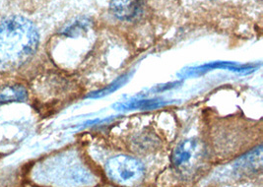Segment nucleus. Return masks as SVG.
I'll return each instance as SVG.
<instances>
[{"label":"nucleus","mask_w":263,"mask_h":187,"mask_svg":"<svg viewBox=\"0 0 263 187\" xmlns=\"http://www.w3.org/2000/svg\"><path fill=\"white\" fill-rule=\"evenodd\" d=\"M40 34L36 26L22 16L0 18V73L22 68L36 54Z\"/></svg>","instance_id":"obj_1"},{"label":"nucleus","mask_w":263,"mask_h":187,"mask_svg":"<svg viewBox=\"0 0 263 187\" xmlns=\"http://www.w3.org/2000/svg\"><path fill=\"white\" fill-rule=\"evenodd\" d=\"M106 172L115 183L125 187L139 185L145 176L143 164L139 160L125 155L110 158L106 164Z\"/></svg>","instance_id":"obj_2"},{"label":"nucleus","mask_w":263,"mask_h":187,"mask_svg":"<svg viewBox=\"0 0 263 187\" xmlns=\"http://www.w3.org/2000/svg\"><path fill=\"white\" fill-rule=\"evenodd\" d=\"M144 8V0H112L110 10L120 20L129 21L138 17Z\"/></svg>","instance_id":"obj_3"},{"label":"nucleus","mask_w":263,"mask_h":187,"mask_svg":"<svg viewBox=\"0 0 263 187\" xmlns=\"http://www.w3.org/2000/svg\"><path fill=\"white\" fill-rule=\"evenodd\" d=\"M198 150L197 141H183L173 153L172 162L176 167H184L191 164Z\"/></svg>","instance_id":"obj_4"},{"label":"nucleus","mask_w":263,"mask_h":187,"mask_svg":"<svg viewBox=\"0 0 263 187\" xmlns=\"http://www.w3.org/2000/svg\"><path fill=\"white\" fill-rule=\"evenodd\" d=\"M28 97V90L22 84H10L0 87V105L24 103Z\"/></svg>","instance_id":"obj_5"},{"label":"nucleus","mask_w":263,"mask_h":187,"mask_svg":"<svg viewBox=\"0 0 263 187\" xmlns=\"http://www.w3.org/2000/svg\"><path fill=\"white\" fill-rule=\"evenodd\" d=\"M165 105L164 102L160 100H144V101H135L128 102L124 104L118 105L119 109H152Z\"/></svg>","instance_id":"obj_6"},{"label":"nucleus","mask_w":263,"mask_h":187,"mask_svg":"<svg viewBox=\"0 0 263 187\" xmlns=\"http://www.w3.org/2000/svg\"><path fill=\"white\" fill-rule=\"evenodd\" d=\"M215 68H226V69H231L234 71H246L248 68L245 66H238L237 64L234 63H229V62H215V63H211V64H206L202 65L201 67H197L194 68L193 70L189 73V75H191L193 72H205V71L210 70V69H215Z\"/></svg>","instance_id":"obj_7"},{"label":"nucleus","mask_w":263,"mask_h":187,"mask_svg":"<svg viewBox=\"0 0 263 187\" xmlns=\"http://www.w3.org/2000/svg\"><path fill=\"white\" fill-rule=\"evenodd\" d=\"M86 26L87 24L83 23L81 24V22H77V23L74 24L70 26L69 28H67L65 31H64V34L66 35H77L78 33H80L82 30L86 29Z\"/></svg>","instance_id":"obj_8"}]
</instances>
